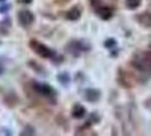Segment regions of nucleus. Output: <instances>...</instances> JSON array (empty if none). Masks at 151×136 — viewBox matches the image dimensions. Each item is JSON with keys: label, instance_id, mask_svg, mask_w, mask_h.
I'll list each match as a JSON object with an SVG mask.
<instances>
[{"label": "nucleus", "instance_id": "f257e3e1", "mask_svg": "<svg viewBox=\"0 0 151 136\" xmlns=\"http://www.w3.org/2000/svg\"><path fill=\"white\" fill-rule=\"evenodd\" d=\"M30 47L33 49L34 52H37L42 58L50 59V58H53V56H55V52H53L50 48H48L45 44L39 42L37 40H32L30 42Z\"/></svg>", "mask_w": 151, "mask_h": 136}, {"label": "nucleus", "instance_id": "f03ea898", "mask_svg": "<svg viewBox=\"0 0 151 136\" xmlns=\"http://www.w3.org/2000/svg\"><path fill=\"white\" fill-rule=\"evenodd\" d=\"M18 21L23 26H29L34 21V16L29 10H22L18 13Z\"/></svg>", "mask_w": 151, "mask_h": 136}, {"label": "nucleus", "instance_id": "7ed1b4c3", "mask_svg": "<svg viewBox=\"0 0 151 136\" xmlns=\"http://www.w3.org/2000/svg\"><path fill=\"white\" fill-rule=\"evenodd\" d=\"M34 90L38 92L41 95H45V97H52L55 94V91L48 85V84H41V83H34Z\"/></svg>", "mask_w": 151, "mask_h": 136}, {"label": "nucleus", "instance_id": "20e7f679", "mask_svg": "<svg viewBox=\"0 0 151 136\" xmlns=\"http://www.w3.org/2000/svg\"><path fill=\"white\" fill-rule=\"evenodd\" d=\"M97 13L102 19H109L113 16V9L108 6H99L97 8Z\"/></svg>", "mask_w": 151, "mask_h": 136}, {"label": "nucleus", "instance_id": "39448f33", "mask_svg": "<svg viewBox=\"0 0 151 136\" xmlns=\"http://www.w3.org/2000/svg\"><path fill=\"white\" fill-rule=\"evenodd\" d=\"M85 95H86V100L90 101V102H96L98 101L100 98V92L94 89H89L85 92Z\"/></svg>", "mask_w": 151, "mask_h": 136}, {"label": "nucleus", "instance_id": "423d86ee", "mask_svg": "<svg viewBox=\"0 0 151 136\" xmlns=\"http://www.w3.org/2000/svg\"><path fill=\"white\" fill-rule=\"evenodd\" d=\"M68 47H72L73 51H88L89 50V47L86 44H84L83 42H80V41H74V42H70Z\"/></svg>", "mask_w": 151, "mask_h": 136}, {"label": "nucleus", "instance_id": "0eeeda50", "mask_svg": "<svg viewBox=\"0 0 151 136\" xmlns=\"http://www.w3.org/2000/svg\"><path fill=\"white\" fill-rule=\"evenodd\" d=\"M72 113H73V116H74L75 118H77V119L83 118L84 115H85V108H84L83 106H81V105H78V103H76L75 106L73 107Z\"/></svg>", "mask_w": 151, "mask_h": 136}, {"label": "nucleus", "instance_id": "6e6552de", "mask_svg": "<svg viewBox=\"0 0 151 136\" xmlns=\"http://www.w3.org/2000/svg\"><path fill=\"white\" fill-rule=\"evenodd\" d=\"M81 17V9L78 7L73 8L72 10H69L67 14V18L70 21H77Z\"/></svg>", "mask_w": 151, "mask_h": 136}, {"label": "nucleus", "instance_id": "1a4fd4ad", "mask_svg": "<svg viewBox=\"0 0 151 136\" xmlns=\"http://www.w3.org/2000/svg\"><path fill=\"white\" fill-rule=\"evenodd\" d=\"M139 21L147 26H151V15L148 13H144V14L139 16Z\"/></svg>", "mask_w": 151, "mask_h": 136}, {"label": "nucleus", "instance_id": "9d476101", "mask_svg": "<svg viewBox=\"0 0 151 136\" xmlns=\"http://www.w3.org/2000/svg\"><path fill=\"white\" fill-rule=\"evenodd\" d=\"M125 2H126L127 8H129V9H135V8H137L140 6L141 0H125Z\"/></svg>", "mask_w": 151, "mask_h": 136}, {"label": "nucleus", "instance_id": "9b49d317", "mask_svg": "<svg viewBox=\"0 0 151 136\" xmlns=\"http://www.w3.org/2000/svg\"><path fill=\"white\" fill-rule=\"evenodd\" d=\"M33 0H17V2H19V4H23V5H29L31 4Z\"/></svg>", "mask_w": 151, "mask_h": 136}, {"label": "nucleus", "instance_id": "f8f14e48", "mask_svg": "<svg viewBox=\"0 0 151 136\" xmlns=\"http://www.w3.org/2000/svg\"><path fill=\"white\" fill-rule=\"evenodd\" d=\"M110 42H108V40H107L106 42V47H111L113 44H115V42H114V40H109Z\"/></svg>", "mask_w": 151, "mask_h": 136}, {"label": "nucleus", "instance_id": "ddd939ff", "mask_svg": "<svg viewBox=\"0 0 151 136\" xmlns=\"http://www.w3.org/2000/svg\"><path fill=\"white\" fill-rule=\"evenodd\" d=\"M91 1V4L94 6V7H97L98 6V4H99V0H90Z\"/></svg>", "mask_w": 151, "mask_h": 136}, {"label": "nucleus", "instance_id": "4468645a", "mask_svg": "<svg viewBox=\"0 0 151 136\" xmlns=\"http://www.w3.org/2000/svg\"><path fill=\"white\" fill-rule=\"evenodd\" d=\"M2 73V66H1V64H0V74Z\"/></svg>", "mask_w": 151, "mask_h": 136}, {"label": "nucleus", "instance_id": "2eb2a0df", "mask_svg": "<svg viewBox=\"0 0 151 136\" xmlns=\"http://www.w3.org/2000/svg\"><path fill=\"white\" fill-rule=\"evenodd\" d=\"M0 1H4V0H0Z\"/></svg>", "mask_w": 151, "mask_h": 136}]
</instances>
